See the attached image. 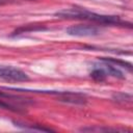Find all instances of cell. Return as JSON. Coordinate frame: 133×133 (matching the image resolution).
<instances>
[{
    "label": "cell",
    "instance_id": "obj_6",
    "mask_svg": "<svg viewBox=\"0 0 133 133\" xmlns=\"http://www.w3.org/2000/svg\"><path fill=\"white\" fill-rule=\"evenodd\" d=\"M101 59L103 61H106V62H111V63H115V64H118L123 68H127L129 70L132 69V64L130 62H127V61H123V60H118V59H114V58H111V57H101Z\"/></svg>",
    "mask_w": 133,
    "mask_h": 133
},
{
    "label": "cell",
    "instance_id": "obj_2",
    "mask_svg": "<svg viewBox=\"0 0 133 133\" xmlns=\"http://www.w3.org/2000/svg\"><path fill=\"white\" fill-rule=\"evenodd\" d=\"M0 78L15 82H25L29 80V77L25 72L9 65H0Z\"/></svg>",
    "mask_w": 133,
    "mask_h": 133
},
{
    "label": "cell",
    "instance_id": "obj_4",
    "mask_svg": "<svg viewBox=\"0 0 133 133\" xmlns=\"http://www.w3.org/2000/svg\"><path fill=\"white\" fill-rule=\"evenodd\" d=\"M105 63L103 64V66H102V69L106 72V74H108V75H110V76H113V77H117V78H124V75H123V73L118 70V69H116L115 66H113V65H111L110 63H108V62H106V61H104Z\"/></svg>",
    "mask_w": 133,
    "mask_h": 133
},
{
    "label": "cell",
    "instance_id": "obj_5",
    "mask_svg": "<svg viewBox=\"0 0 133 133\" xmlns=\"http://www.w3.org/2000/svg\"><path fill=\"white\" fill-rule=\"evenodd\" d=\"M107 74L102 68H97L90 73V77L94 78L96 81H104Z\"/></svg>",
    "mask_w": 133,
    "mask_h": 133
},
{
    "label": "cell",
    "instance_id": "obj_3",
    "mask_svg": "<svg viewBox=\"0 0 133 133\" xmlns=\"http://www.w3.org/2000/svg\"><path fill=\"white\" fill-rule=\"evenodd\" d=\"M66 33L72 36H95L99 33V29L91 25H73L66 28Z\"/></svg>",
    "mask_w": 133,
    "mask_h": 133
},
{
    "label": "cell",
    "instance_id": "obj_7",
    "mask_svg": "<svg viewBox=\"0 0 133 133\" xmlns=\"http://www.w3.org/2000/svg\"><path fill=\"white\" fill-rule=\"evenodd\" d=\"M3 99H18V97H15V96H11V95H9V94H5V92H3V91H0V100H2V101H4Z\"/></svg>",
    "mask_w": 133,
    "mask_h": 133
},
{
    "label": "cell",
    "instance_id": "obj_1",
    "mask_svg": "<svg viewBox=\"0 0 133 133\" xmlns=\"http://www.w3.org/2000/svg\"><path fill=\"white\" fill-rule=\"evenodd\" d=\"M56 16L61 18H71V19H83V20H89L95 21L102 24H116L121 25L124 24V22L116 16H106V15H100L96 14L86 9L82 8H68L62 9L56 12Z\"/></svg>",
    "mask_w": 133,
    "mask_h": 133
}]
</instances>
